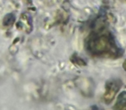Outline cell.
<instances>
[{
    "label": "cell",
    "mask_w": 126,
    "mask_h": 110,
    "mask_svg": "<svg viewBox=\"0 0 126 110\" xmlns=\"http://www.w3.org/2000/svg\"><path fill=\"white\" fill-rule=\"evenodd\" d=\"M87 48L96 56H119V48L111 34L100 30L90 35L87 40Z\"/></svg>",
    "instance_id": "1"
},
{
    "label": "cell",
    "mask_w": 126,
    "mask_h": 110,
    "mask_svg": "<svg viewBox=\"0 0 126 110\" xmlns=\"http://www.w3.org/2000/svg\"><path fill=\"white\" fill-rule=\"evenodd\" d=\"M115 108L118 109H126V92H122L118 96Z\"/></svg>",
    "instance_id": "3"
},
{
    "label": "cell",
    "mask_w": 126,
    "mask_h": 110,
    "mask_svg": "<svg viewBox=\"0 0 126 110\" xmlns=\"http://www.w3.org/2000/svg\"><path fill=\"white\" fill-rule=\"evenodd\" d=\"M121 85H122V83L120 80H111L110 82H108L106 84V91H105V101L107 103H110V101L113 100L114 96H116V94L117 93L118 89H120Z\"/></svg>",
    "instance_id": "2"
},
{
    "label": "cell",
    "mask_w": 126,
    "mask_h": 110,
    "mask_svg": "<svg viewBox=\"0 0 126 110\" xmlns=\"http://www.w3.org/2000/svg\"><path fill=\"white\" fill-rule=\"evenodd\" d=\"M15 21V16L13 14H8L4 19V26H10Z\"/></svg>",
    "instance_id": "4"
},
{
    "label": "cell",
    "mask_w": 126,
    "mask_h": 110,
    "mask_svg": "<svg viewBox=\"0 0 126 110\" xmlns=\"http://www.w3.org/2000/svg\"><path fill=\"white\" fill-rule=\"evenodd\" d=\"M124 70L126 71V60H125V62L124 63Z\"/></svg>",
    "instance_id": "5"
}]
</instances>
